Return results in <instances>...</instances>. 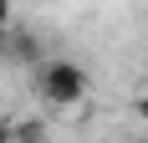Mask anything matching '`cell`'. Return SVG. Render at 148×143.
Listing matches in <instances>:
<instances>
[{
  "mask_svg": "<svg viewBox=\"0 0 148 143\" xmlns=\"http://www.w3.org/2000/svg\"><path fill=\"white\" fill-rule=\"evenodd\" d=\"M87 67L82 61H66V56H46L41 67H36V92H41L51 107H77V102L87 97Z\"/></svg>",
  "mask_w": 148,
  "mask_h": 143,
  "instance_id": "obj_1",
  "label": "cell"
},
{
  "mask_svg": "<svg viewBox=\"0 0 148 143\" xmlns=\"http://www.w3.org/2000/svg\"><path fill=\"white\" fill-rule=\"evenodd\" d=\"M10 61H26L31 72L41 67V41H36V36H31V31H21V26H10Z\"/></svg>",
  "mask_w": 148,
  "mask_h": 143,
  "instance_id": "obj_2",
  "label": "cell"
},
{
  "mask_svg": "<svg viewBox=\"0 0 148 143\" xmlns=\"http://www.w3.org/2000/svg\"><path fill=\"white\" fill-rule=\"evenodd\" d=\"M15 143H46V123H36V118L15 123Z\"/></svg>",
  "mask_w": 148,
  "mask_h": 143,
  "instance_id": "obj_3",
  "label": "cell"
},
{
  "mask_svg": "<svg viewBox=\"0 0 148 143\" xmlns=\"http://www.w3.org/2000/svg\"><path fill=\"white\" fill-rule=\"evenodd\" d=\"M0 143H15V118H0Z\"/></svg>",
  "mask_w": 148,
  "mask_h": 143,
  "instance_id": "obj_4",
  "label": "cell"
},
{
  "mask_svg": "<svg viewBox=\"0 0 148 143\" xmlns=\"http://www.w3.org/2000/svg\"><path fill=\"white\" fill-rule=\"evenodd\" d=\"M10 56V26H0V61Z\"/></svg>",
  "mask_w": 148,
  "mask_h": 143,
  "instance_id": "obj_5",
  "label": "cell"
},
{
  "mask_svg": "<svg viewBox=\"0 0 148 143\" xmlns=\"http://www.w3.org/2000/svg\"><path fill=\"white\" fill-rule=\"evenodd\" d=\"M138 118L148 123V92H138Z\"/></svg>",
  "mask_w": 148,
  "mask_h": 143,
  "instance_id": "obj_6",
  "label": "cell"
},
{
  "mask_svg": "<svg viewBox=\"0 0 148 143\" xmlns=\"http://www.w3.org/2000/svg\"><path fill=\"white\" fill-rule=\"evenodd\" d=\"M0 26H10V0H0Z\"/></svg>",
  "mask_w": 148,
  "mask_h": 143,
  "instance_id": "obj_7",
  "label": "cell"
}]
</instances>
